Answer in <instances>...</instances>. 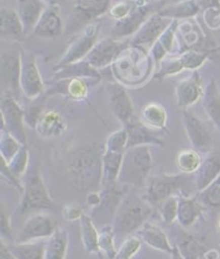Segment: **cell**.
Here are the masks:
<instances>
[{"mask_svg": "<svg viewBox=\"0 0 220 259\" xmlns=\"http://www.w3.org/2000/svg\"><path fill=\"white\" fill-rule=\"evenodd\" d=\"M104 145L93 143L71 149L66 158V170L71 186L80 192L101 190Z\"/></svg>", "mask_w": 220, "mask_h": 259, "instance_id": "cell-1", "label": "cell"}, {"mask_svg": "<svg viewBox=\"0 0 220 259\" xmlns=\"http://www.w3.org/2000/svg\"><path fill=\"white\" fill-rule=\"evenodd\" d=\"M195 192L198 193L195 175L158 172L150 176L142 197L152 206H158L172 196H191Z\"/></svg>", "mask_w": 220, "mask_h": 259, "instance_id": "cell-2", "label": "cell"}, {"mask_svg": "<svg viewBox=\"0 0 220 259\" xmlns=\"http://www.w3.org/2000/svg\"><path fill=\"white\" fill-rule=\"evenodd\" d=\"M153 214V206L143 197L127 192L119 205L113 221V229L116 236H129L137 233L149 222Z\"/></svg>", "mask_w": 220, "mask_h": 259, "instance_id": "cell-3", "label": "cell"}, {"mask_svg": "<svg viewBox=\"0 0 220 259\" xmlns=\"http://www.w3.org/2000/svg\"><path fill=\"white\" fill-rule=\"evenodd\" d=\"M153 168V155L149 146L127 149L118 182L134 188H145Z\"/></svg>", "mask_w": 220, "mask_h": 259, "instance_id": "cell-4", "label": "cell"}, {"mask_svg": "<svg viewBox=\"0 0 220 259\" xmlns=\"http://www.w3.org/2000/svg\"><path fill=\"white\" fill-rule=\"evenodd\" d=\"M23 186L22 199L17 208L18 213L26 214L33 210L53 209L55 207V202L42 178L38 164L31 166L26 171Z\"/></svg>", "mask_w": 220, "mask_h": 259, "instance_id": "cell-5", "label": "cell"}, {"mask_svg": "<svg viewBox=\"0 0 220 259\" xmlns=\"http://www.w3.org/2000/svg\"><path fill=\"white\" fill-rule=\"evenodd\" d=\"M101 189V203L91 211V220L98 228L112 225L116 211L121 205L124 196L128 192V186L119 182L103 184Z\"/></svg>", "mask_w": 220, "mask_h": 259, "instance_id": "cell-6", "label": "cell"}, {"mask_svg": "<svg viewBox=\"0 0 220 259\" xmlns=\"http://www.w3.org/2000/svg\"><path fill=\"white\" fill-rule=\"evenodd\" d=\"M59 227L58 221L48 213H34L25 221L16 242H30L49 239Z\"/></svg>", "mask_w": 220, "mask_h": 259, "instance_id": "cell-7", "label": "cell"}, {"mask_svg": "<svg viewBox=\"0 0 220 259\" xmlns=\"http://www.w3.org/2000/svg\"><path fill=\"white\" fill-rule=\"evenodd\" d=\"M182 124L192 148L199 153H208L214 149L213 135L206 124L189 109L182 110Z\"/></svg>", "mask_w": 220, "mask_h": 259, "instance_id": "cell-8", "label": "cell"}, {"mask_svg": "<svg viewBox=\"0 0 220 259\" xmlns=\"http://www.w3.org/2000/svg\"><path fill=\"white\" fill-rule=\"evenodd\" d=\"M3 130L12 134L22 145L27 144L25 133V109L10 96L3 98L2 101Z\"/></svg>", "mask_w": 220, "mask_h": 259, "instance_id": "cell-9", "label": "cell"}, {"mask_svg": "<svg viewBox=\"0 0 220 259\" xmlns=\"http://www.w3.org/2000/svg\"><path fill=\"white\" fill-rule=\"evenodd\" d=\"M108 96V105L112 114L124 127L136 119L131 99L127 90L118 84H108L106 87Z\"/></svg>", "mask_w": 220, "mask_h": 259, "instance_id": "cell-10", "label": "cell"}, {"mask_svg": "<svg viewBox=\"0 0 220 259\" xmlns=\"http://www.w3.org/2000/svg\"><path fill=\"white\" fill-rule=\"evenodd\" d=\"M99 34L98 25H89L78 38L73 41L68 48V51L63 55L58 68H65L69 64L79 62L81 59L86 58L89 52L96 45Z\"/></svg>", "mask_w": 220, "mask_h": 259, "instance_id": "cell-11", "label": "cell"}, {"mask_svg": "<svg viewBox=\"0 0 220 259\" xmlns=\"http://www.w3.org/2000/svg\"><path fill=\"white\" fill-rule=\"evenodd\" d=\"M21 61L20 86L27 98L34 100L42 95L44 88L35 57L30 54H23L21 55Z\"/></svg>", "mask_w": 220, "mask_h": 259, "instance_id": "cell-12", "label": "cell"}, {"mask_svg": "<svg viewBox=\"0 0 220 259\" xmlns=\"http://www.w3.org/2000/svg\"><path fill=\"white\" fill-rule=\"evenodd\" d=\"M173 20L164 17L159 13L150 16L145 23L141 26V28L134 34L133 44L135 45H148L155 44L162 33L168 29V27L172 24Z\"/></svg>", "mask_w": 220, "mask_h": 259, "instance_id": "cell-13", "label": "cell"}, {"mask_svg": "<svg viewBox=\"0 0 220 259\" xmlns=\"http://www.w3.org/2000/svg\"><path fill=\"white\" fill-rule=\"evenodd\" d=\"M63 23L60 10L57 6L50 5L42 13L39 22L36 23L33 33L44 39H55L62 33Z\"/></svg>", "mask_w": 220, "mask_h": 259, "instance_id": "cell-14", "label": "cell"}, {"mask_svg": "<svg viewBox=\"0 0 220 259\" xmlns=\"http://www.w3.org/2000/svg\"><path fill=\"white\" fill-rule=\"evenodd\" d=\"M121 49L122 44L114 38L99 41L86 56V61L95 69L107 67L117 57Z\"/></svg>", "mask_w": 220, "mask_h": 259, "instance_id": "cell-15", "label": "cell"}, {"mask_svg": "<svg viewBox=\"0 0 220 259\" xmlns=\"http://www.w3.org/2000/svg\"><path fill=\"white\" fill-rule=\"evenodd\" d=\"M202 80L197 71L186 79L180 80L176 86V102L177 106L182 109H188L196 104L203 97Z\"/></svg>", "mask_w": 220, "mask_h": 259, "instance_id": "cell-16", "label": "cell"}, {"mask_svg": "<svg viewBox=\"0 0 220 259\" xmlns=\"http://www.w3.org/2000/svg\"><path fill=\"white\" fill-rule=\"evenodd\" d=\"M220 176V148L209 151L202 159L199 169L195 174V182L197 192L207 188Z\"/></svg>", "mask_w": 220, "mask_h": 259, "instance_id": "cell-17", "label": "cell"}, {"mask_svg": "<svg viewBox=\"0 0 220 259\" xmlns=\"http://www.w3.org/2000/svg\"><path fill=\"white\" fill-rule=\"evenodd\" d=\"M150 11L151 6L149 4H144L137 6L130 14H128L123 20L117 21L113 27L114 38H124V36L135 34L145 21L148 20Z\"/></svg>", "mask_w": 220, "mask_h": 259, "instance_id": "cell-18", "label": "cell"}, {"mask_svg": "<svg viewBox=\"0 0 220 259\" xmlns=\"http://www.w3.org/2000/svg\"><path fill=\"white\" fill-rule=\"evenodd\" d=\"M22 61L20 55L12 52L2 54L0 60V75L3 86L9 90H15L20 86Z\"/></svg>", "mask_w": 220, "mask_h": 259, "instance_id": "cell-19", "label": "cell"}, {"mask_svg": "<svg viewBox=\"0 0 220 259\" xmlns=\"http://www.w3.org/2000/svg\"><path fill=\"white\" fill-rule=\"evenodd\" d=\"M128 132L127 149L140 146H164L163 141L155 134V131L145 126L139 119H135L133 122L125 126Z\"/></svg>", "mask_w": 220, "mask_h": 259, "instance_id": "cell-20", "label": "cell"}, {"mask_svg": "<svg viewBox=\"0 0 220 259\" xmlns=\"http://www.w3.org/2000/svg\"><path fill=\"white\" fill-rule=\"evenodd\" d=\"M136 234L144 243L154 249L170 255L174 251V245H171L170 240L163 229L158 225L151 223V222H146Z\"/></svg>", "mask_w": 220, "mask_h": 259, "instance_id": "cell-21", "label": "cell"}, {"mask_svg": "<svg viewBox=\"0 0 220 259\" xmlns=\"http://www.w3.org/2000/svg\"><path fill=\"white\" fill-rule=\"evenodd\" d=\"M47 7L43 0H18L17 13L21 17L25 33L33 31Z\"/></svg>", "mask_w": 220, "mask_h": 259, "instance_id": "cell-22", "label": "cell"}, {"mask_svg": "<svg viewBox=\"0 0 220 259\" xmlns=\"http://www.w3.org/2000/svg\"><path fill=\"white\" fill-rule=\"evenodd\" d=\"M25 29L18 13L10 8L0 9V35L3 39L21 40Z\"/></svg>", "mask_w": 220, "mask_h": 259, "instance_id": "cell-23", "label": "cell"}, {"mask_svg": "<svg viewBox=\"0 0 220 259\" xmlns=\"http://www.w3.org/2000/svg\"><path fill=\"white\" fill-rule=\"evenodd\" d=\"M205 208L199 202L197 196H179L177 222L182 228H190L202 215Z\"/></svg>", "mask_w": 220, "mask_h": 259, "instance_id": "cell-24", "label": "cell"}, {"mask_svg": "<svg viewBox=\"0 0 220 259\" xmlns=\"http://www.w3.org/2000/svg\"><path fill=\"white\" fill-rule=\"evenodd\" d=\"M67 130L66 121L62 116L55 110L44 112L35 126V131L43 138L57 137L62 135Z\"/></svg>", "mask_w": 220, "mask_h": 259, "instance_id": "cell-25", "label": "cell"}, {"mask_svg": "<svg viewBox=\"0 0 220 259\" xmlns=\"http://www.w3.org/2000/svg\"><path fill=\"white\" fill-rule=\"evenodd\" d=\"M202 106L209 121L220 132V90L215 80H210L204 89Z\"/></svg>", "mask_w": 220, "mask_h": 259, "instance_id": "cell-26", "label": "cell"}, {"mask_svg": "<svg viewBox=\"0 0 220 259\" xmlns=\"http://www.w3.org/2000/svg\"><path fill=\"white\" fill-rule=\"evenodd\" d=\"M140 121L155 132L167 131L168 113L166 108L158 103H149L140 113Z\"/></svg>", "mask_w": 220, "mask_h": 259, "instance_id": "cell-27", "label": "cell"}, {"mask_svg": "<svg viewBox=\"0 0 220 259\" xmlns=\"http://www.w3.org/2000/svg\"><path fill=\"white\" fill-rule=\"evenodd\" d=\"M7 248L14 259H45L47 242H44L43 240L30 242H12L7 243Z\"/></svg>", "mask_w": 220, "mask_h": 259, "instance_id": "cell-28", "label": "cell"}, {"mask_svg": "<svg viewBox=\"0 0 220 259\" xmlns=\"http://www.w3.org/2000/svg\"><path fill=\"white\" fill-rule=\"evenodd\" d=\"M80 228L82 243H83L86 252L102 258V254L100 252L99 247V230L89 215L84 213L83 217L81 218Z\"/></svg>", "mask_w": 220, "mask_h": 259, "instance_id": "cell-29", "label": "cell"}, {"mask_svg": "<svg viewBox=\"0 0 220 259\" xmlns=\"http://www.w3.org/2000/svg\"><path fill=\"white\" fill-rule=\"evenodd\" d=\"M68 247V231L59 226L56 231L48 239L47 248H45V259H66Z\"/></svg>", "mask_w": 220, "mask_h": 259, "instance_id": "cell-30", "label": "cell"}, {"mask_svg": "<svg viewBox=\"0 0 220 259\" xmlns=\"http://www.w3.org/2000/svg\"><path fill=\"white\" fill-rule=\"evenodd\" d=\"M125 152H115L104 150L102 156L103 184L118 182L124 162ZM102 184V186H103Z\"/></svg>", "mask_w": 220, "mask_h": 259, "instance_id": "cell-31", "label": "cell"}, {"mask_svg": "<svg viewBox=\"0 0 220 259\" xmlns=\"http://www.w3.org/2000/svg\"><path fill=\"white\" fill-rule=\"evenodd\" d=\"M109 7V0H75V11L84 20H94L99 17Z\"/></svg>", "mask_w": 220, "mask_h": 259, "instance_id": "cell-32", "label": "cell"}, {"mask_svg": "<svg viewBox=\"0 0 220 259\" xmlns=\"http://www.w3.org/2000/svg\"><path fill=\"white\" fill-rule=\"evenodd\" d=\"M201 11L200 5L198 0H185L178 4H174L170 6H166L159 12L160 15L171 18V20H176V18H186L197 15Z\"/></svg>", "mask_w": 220, "mask_h": 259, "instance_id": "cell-33", "label": "cell"}, {"mask_svg": "<svg viewBox=\"0 0 220 259\" xmlns=\"http://www.w3.org/2000/svg\"><path fill=\"white\" fill-rule=\"evenodd\" d=\"M176 242L175 245L184 259H200L205 248L202 239L191 235L179 237Z\"/></svg>", "mask_w": 220, "mask_h": 259, "instance_id": "cell-34", "label": "cell"}, {"mask_svg": "<svg viewBox=\"0 0 220 259\" xmlns=\"http://www.w3.org/2000/svg\"><path fill=\"white\" fill-rule=\"evenodd\" d=\"M201 163H202V158L195 149L181 150L176 156L177 169L179 172L185 175H195Z\"/></svg>", "mask_w": 220, "mask_h": 259, "instance_id": "cell-35", "label": "cell"}, {"mask_svg": "<svg viewBox=\"0 0 220 259\" xmlns=\"http://www.w3.org/2000/svg\"><path fill=\"white\" fill-rule=\"evenodd\" d=\"M176 28L177 21L173 20L172 24L168 27V29L162 33L160 38L154 44L152 54L154 59L157 62H159L164 56H166V54L171 50L174 40V33H175Z\"/></svg>", "mask_w": 220, "mask_h": 259, "instance_id": "cell-36", "label": "cell"}, {"mask_svg": "<svg viewBox=\"0 0 220 259\" xmlns=\"http://www.w3.org/2000/svg\"><path fill=\"white\" fill-rule=\"evenodd\" d=\"M199 202L205 209H220V176L209 184L207 188L197 193Z\"/></svg>", "mask_w": 220, "mask_h": 259, "instance_id": "cell-37", "label": "cell"}, {"mask_svg": "<svg viewBox=\"0 0 220 259\" xmlns=\"http://www.w3.org/2000/svg\"><path fill=\"white\" fill-rule=\"evenodd\" d=\"M116 235L112 225H106L99 229V247L102 256L107 259H115L117 249L115 248L114 239Z\"/></svg>", "mask_w": 220, "mask_h": 259, "instance_id": "cell-38", "label": "cell"}, {"mask_svg": "<svg viewBox=\"0 0 220 259\" xmlns=\"http://www.w3.org/2000/svg\"><path fill=\"white\" fill-rule=\"evenodd\" d=\"M179 196H172L161 201L158 207V213L166 225H172L177 221Z\"/></svg>", "mask_w": 220, "mask_h": 259, "instance_id": "cell-39", "label": "cell"}, {"mask_svg": "<svg viewBox=\"0 0 220 259\" xmlns=\"http://www.w3.org/2000/svg\"><path fill=\"white\" fill-rule=\"evenodd\" d=\"M28 163H29V151L28 148H27L26 145H23L22 148L18 152L14 155V158L10 161L7 162V165L9 169L11 170V172L16 176L17 178L23 177V176L26 174V171L28 170Z\"/></svg>", "mask_w": 220, "mask_h": 259, "instance_id": "cell-40", "label": "cell"}, {"mask_svg": "<svg viewBox=\"0 0 220 259\" xmlns=\"http://www.w3.org/2000/svg\"><path fill=\"white\" fill-rule=\"evenodd\" d=\"M22 144L6 130H2V142H0V152L2 158L6 162H10L14 155L22 148Z\"/></svg>", "mask_w": 220, "mask_h": 259, "instance_id": "cell-41", "label": "cell"}, {"mask_svg": "<svg viewBox=\"0 0 220 259\" xmlns=\"http://www.w3.org/2000/svg\"><path fill=\"white\" fill-rule=\"evenodd\" d=\"M128 144V132L126 127L113 132L108 135L104 145V150L115 152H126Z\"/></svg>", "mask_w": 220, "mask_h": 259, "instance_id": "cell-42", "label": "cell"}, {"mask_svg": "<svg viewBox=\"0 0 220 259\" xmlns=\"http://www.w3.org/2000/svg\"><path fill=\"white\" fill-rule=\"evenodd\" d=\"M142 246V240L139 236H130L122 243L121 247L117 249L115 259H131Z\"/></svg>", "mask_w": 220, "mask_h": 259, "instance_id": "cell-43", "label": "cell"}, {"mask_svg": "<svg viewBox=\"0 0 220 259\" xmlns=\"http://www.w3.org/2000/svg\"><path fill=\"white\" fill-rule=\"evenodd\" d=\"M207 58V54L197 52L195 50H190L185 53H182L180 56L177 58L180 66L184 69H191L196 70L200 66H202L204 61Z\"/></svg>", "mask_w": 220, "mask_h": 259, "instance_id": "cell-44", "label": "cell"}, {"mask_svg": "<svg viewBox=\"0 0 220 259\" xmlns=\"http://www.w3.org/2000/svg\"><path fill=\"white\" fill-rule=\"evenodd\" d=\"M32 101V103L25 109V124L30 128H35L41 115L44 113V99L40 96Z\"/></svg>", "mask_w": 220, "mask_h": 259, "instance_id": "cell-45", "label": "cell"}, {"mask_svg": "<svg viewBox=\"0 0 220 259\" xmlns=\"http://www.w3.org/2000/svg\"><path fill=\"white\" fill-rule=\"evenodd\" d=\"M67 92L70 98L75 100H85L87 98V85L86 82L79 77H73L67 86Z\"/></svg>", "mask_w": 220, "mask_h": 259, "instance_id": "cell-46", "label": "cell"}, {"mask_svg": "<svg viewBox=\"0 0 220 259\" xmlns=\"http://www.w3.org/2000/svg\"><path fill=\"white\" fill-rule=\"evenodd\" d=\"M83 214V209L78 202H68L61 209V217L69 222L80 221Z\"/></svg>", "mask_w": 220, "mask_h": 259, "instance_id": "cell-47", "label": "cell"}, {"mask_svg": "<svg viewBox=\"0 0 220 259\" xmlns=\"http://www.w3.org/2000/svg\"><path fill=\"white\" fill-rule=\"evenodd\" d=\"M2 240H7V243H12L11 221L4 206L2 209Z\"/></svg>", "mask_w": 220, "mask_h": 259, "instance_id": "cell-48", "label": "cell"}, {"mask_svg": "<svg viewBox=\"0 0 220 259\" xmlns=\"http://www.w3.org/2000/svg\"><path fill=\"white\" fill-rule=\"evenodd\" d=\"M102 196H101V191H95V192H90L87 194L86 196V203L87 206L90 207L91 209H94L98 207L100 203H101Z\"/></svg>", "mask_w": 220, "mask_h": 259, "instance_id": "cell-49", "label": "cell"}, {"mask_svg": "<svg viewBox=\"0 0 220 259\" xmlns=\"http://www.w3.org/2000/svg\"><path fill=\"white\" fill-rule=\"evenodd\" d=\"M171 259H184L179 252V249L176 245H174V251L173 253L171 254Z\"/></svg>", "mask_w": 220, "mask_h": 259, "instance_id": "cell-50", "label": "cell"}, {"mask_svg": "<svg viewBox=\"0 0 220 259\" xmlns=\"http://www.w3.org/2000/svg\"><path fill=\"white\" fill-rule=\"evenodd\" d=\"M181 2H185V0H161L162 3V6H170V5H174V4H178V3H181Z\"/></svg>", "mask_w": 220, "mask_h": 259, "instance_id": "cell-51", "label": "cell"}, {"mask_svg": "<svg viewBox=\"0 0 220 259\" xmlns=\"http://www.w3.org/2000/svg\"><path fill=\"white\" fill-rule=\"evenodd\" d=\"M217 231H218V234L220 236V218H219V220L217 222Z\"/></svg>", "mask_w": 220, "mask_h": 259, "instance_id": "cell-52", "label": "cell"}, {"mask_svg": "<svg viewBox=\"0 0 220 259\" xmlns=\"http://www.w3.org/2000/svg\"><path fill=\"white\" fill-rule=\"evenodd\" d=\"M43 2H44L45 4H51V5H52V4L54 3V0H43Z\"/></svg>", "mask_w": 220, "mask_h": 259, "instance_id": "cell-53", "label": "cell"}, {"mask_svg": "<svg viewBox=\"0 0 220 259\" xmlns=\"http://www.w3.org/2000/svg\"><path fill=\"white\" fill-rule=\"evenodd\" d=\"M143 2H145V3H151V2H156V0H143Z\"/></svg>", "mask_w": 220, "mask_h": 259, "instance_id": "cell-54", "label": "cell"}]
</instances>
